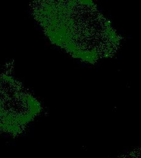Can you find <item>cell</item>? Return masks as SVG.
I'll use <instances>...</instances> for the list:
<instances>
[{
    "label": "cell",
    "mask_w": 141,
    "mask_h": 158,
    "mask_svg": "<svg viewBox=\"0 0 141 158\" xmlns=\"http://www.w3.org/2000/svg\"><path fill=\"white\" fill-rule=\"evenodd\" d=\"M40 110L39 102L19 81L0 75V131L19 134Z\"/></svg>",
    "instance_id": "obj_1"
}]
</instances>
